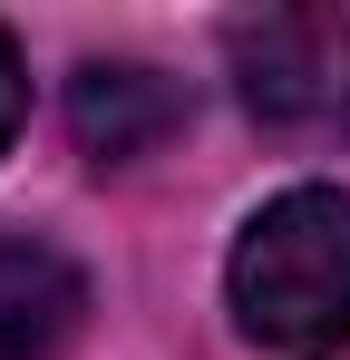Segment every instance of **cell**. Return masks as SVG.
<instances>
[{
  "instance_id": "obj_4",
  "label": "cell",
  "mask_w": 350,
  "mask_h": 360,
  "mask_svg": "<svg viewBox=\"0 0 350 360\" xmlns=\"http://www.w3.org/2000/svg\"><path fill=\"white\" fill-rule=\"evenodd\" d=\"M88 321V273L49 234H0V360H58Z\"/></svg>"
},
{
  "instance_id": "obj_1",
  "label": "cell",
  "mask_w": 350,
  "mask_h": 360,
  "mask_svg": "<svg viewBox=\"0 0 350 360\" xmlns=\"http://www.w3.org/2000/svg\"><path fill=\"white\" fill-rule=\"evenodd\" d=\"M233 321L273 360H341L350 351V195L292 185L233 243Z\"/></svg>"
},
{
  "instance_id": "obj_3",
  "label": "cell",
  "mask_w": 350,
  "mask_h": 360,
  "mask_svg": "<svg viewBox=\"0 0 350 360\" xmlns=\"http://www.w3.org/2000/svg\"><path fill=\"white\" fill-rule=\"evenodd\" d=\"M68 127H78V146L98 166H136L185 127V88L136 68V59H98V68L68 78Z\"/></svg>"
},
{
  "instance_id": "obj_2",
  "label": "cell",
  "mask_w": 350,
  "mask_h": 360,
  "mask_svg": "<svg viewBox=\"0 0 350 360\" xmlns=\"http://www.w3.org/2000/svg\"><path fill=\"white\" fill-rule=\"evenodd\" d=\"M233 88L273 136H350V10L233 20Z\"/></svg>"
},
{
  "instance_id": "obj_5",
  "label": "cell",
  "mask_w": 350,
  "mask_h": 360,
  "mask_svg": "<svg viewBox=\"0 0 350 360\" xmlns=\"http://www.w3.org/2000/svg\"><path fill=\"white\" fill-rule=\"evenodd\" d=\"M20 108H30V78H20V49H10V30H0V146L20 136Z\"/></svg>"
}]
</instances>
